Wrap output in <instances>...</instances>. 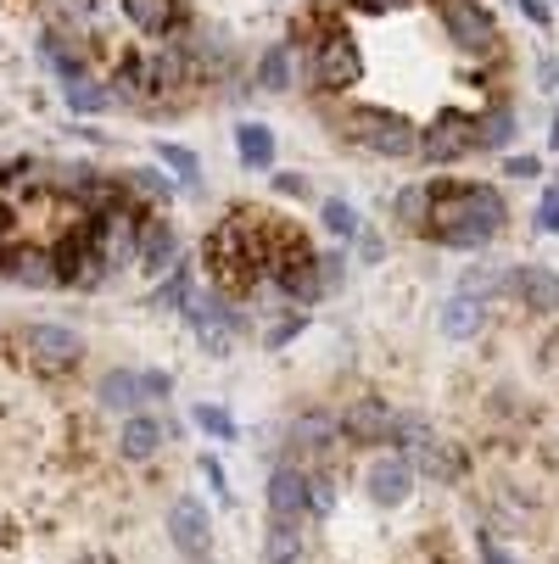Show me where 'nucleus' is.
<instances>
[{
    "mask_svg": "<svg viewBox=\"0 0 559 564\" xmlns=\"http://www.w3.org/2000/svg\"><path fill=\"white\" fill-rule=\"evenodd\" d=\"M347 123H353L358 145H369L380 156H420V123H409L404 112H391V107H358Z\"/></svg>",
    "mask_w": 559,
    "mask_h": 564,
    "instance_id": "nucleus-1",
    "label": "nucleus"
},
{
    "mask_svg": "<svg viewBox=\"0 0 559 564\" xmlns=\"http://www.w3.org/2000/svg\"><path fill=\"white\" fill-rule=\"evenodd\" d=\"M364 78V51L347 29H331V34H319L313 40V85L319 90H353Z\"/></svg>",
    "mask_w": 559,
    "mask_h": 564,
    "instance_id": "nucleus-2",
    "label": "nucleus"
},
{
    "mask_svg": "<svg viewBox=\"0 0 559 564\" xmlns=\"http://www.w3.org/2000/svg\"><path fill=\"white\" fill-rule=\"evenodd\" d=\"M464 151H475V123L464 112H437L426 129H420V156L426 163H459Z\"/></svg>",
    "mask_w": 559,
    "mask_h": 564,
    "instance_id": "nucleus-3",
    "label": "nucleus"
},
{
    "mask_svg": "<svg viewBox=\"0 0 559 564\" xmlns=\"http://www.w3.org/2000/svg\"><path fill=\"white\" fill-rule=\"evenodd\" d=\"M364 492H369V503H375V509H404V503L415 498V464H409L404 453L375 458V464H369V475H364Z\"/></svg>",
    "mask_w": 559,
    "mask_h": 564,
    "instance_id": "nucleus-4",
    "label": "nucleus"
},
{
    "mask_svg": "<svg viewBox=\"0 0 559 564\" xmlns=\"http://www.w3.org/2000/svg\"><path fill=\"white\" fill-rule=\"evenodd\" d=\"M442 23H448V40L464 45V51H493L498 45V23L487 18L482 0H442Z\"/></svg>",
    "mask_w": 559,
    "mask_h": 564,
    "instance_id": "nucleus-5",
    "label": "nucleus"
},
{
    "mask_svg": "<svg viewBox=\"0 0 559 564\" xmlns=\"http://www.w3.org/2000/svg\"><path fill=\"white\" fill-rule=\"evenodd\" d=\"M169 536H174V547L185 553V558H207V547H213V514H207V503L202 498H174V509H169Z\"/></svg>",
    "mask_w": 559,
    "mask_h": 564,
    "instance_id": "nucleus-6",
    "label": "nucleus"
},
{
    "mask_svg": "<svg viewBox=\"0 0 559 564\" xmlns=\"http://www.w3.org/2000/svg\"><path fill=\"white\" fill-rule=\"evenodd\" d=\"M23 347H29V358L40 369H73L78 358H85V336L67 330V325H29Z\"/></svg>",
    "mask_w": 559,
    "mask_h": 564,
    "instance_id": "nucleus-7",
    "label": "nucleus"
},
{
    "mask_svg": "<svg viewBox=\"0 0 559 564\" xmlns=\"http://www.w3.org/2000/svg\"><path fill=\"white\" fill-rule=\"evenodd\" d=\"M269 520H280V525H302L308 520V475L297 464L269 469Z\"/></svg>",
    "mask_w": 559,
    "mask_h": 564,
    "instance_id": "nucleus-8",
    "label": "nucleus"
},
{
    "mask_svg": "<svg viewBox=\"0 0 559 564\" xmlns=\"http://www.w3.org/2000/svg\"><path fill=\"white\" fill-rule=\"evenodd\" d=\"M504 285L520 296V307H531V313H559V274H553V269L520 263V269L504 274Z\"/></svg>",
    "mask_w": 559,
    "mask_h": 564,
    "instance_id": "nucleus-9",
    "label": "nucleus"
},
{
    "mask_svg": "<svg viewBox=\"0 0 559 564\" xmlns=\"http://www.w3.org/2000/svg\"><path fill=\"white\" fill-rule=\"evenodd\" d=\"M342 436L358 442V447L386 442V436H391V409H386L380 397H358V402H347V409H342Z\"/></svg>",
    "mask_w": 559,
    "mask_h": 564,
    "instance_id": "nucleus-10",
    "label": "nucleus"
},
{
    "mask_svg": "<svg viewBox=\"0 0 559 564\" xmlns=\"http://www.w3.org/2000/svg\"><path fill=\"white\" fill-rule=\"evenodd\" d=\"M96 402H101V409H112V414H140V402H146V375H140V369H112V375H101Z\"/></svg>",
    "mask_w": 559,
    "mask_h": 564,
    "instance_id": "nucleus-11",
    "label": "nucleus"
},
{
    "mask_svg": "<svg viewBox=\"0 0 559 564\" xmlns=\"http://www.w3.org/2000/svg\"><path fill=\"white\" fill-rule=\"evenodd\" d=\"M163 420L157 414H129L123 420V431H118V453L129 458V464H146V458H157V447H163Z\"/></svg>",
    "mask_w": 559,
    "mask_h": 564,
    "instance_id": "nucleus-12",
    "label": "nucleus"
},
{
    "mask_svg": "<svg viewBox=\"0 0 559 564\" xmlns=\"http://www.w3.org/2000/svg\"><path fill=\"white\" fill-rule=\"evenodd\" d=\"M415 469H426V480H437V487H453V480L464 475V458H459L453 442H442V436L426 431V442L415 447Z\"/></svg>",
    "mask_w": 559,
    "mask_h": 564,
    "instance_id": "nucleus-13",
    "label": "nucleus"
},
{
    "mask_svg": "<svg viewBox=\"0 0 559 564\" xmlns=\"http://www.w3.org/2000/svg\"><path fill=\"white\" fill-rule=\"evenodd\" d=\"M482 325H487V302L482 296H448V307H442V336H453V341H470V336H482Z\"/></svg>",
    "mask_w": 559,
    "mask_h": 564,
    "instance_id": "nucleus-14",
    "label": "nucleus"
},
{
    "mask_svg": "<svg viewBox=\"0 0 559 564\" xmlns=\"http://www.w3.org/2000/svg\"><path fill=\"white\" fill-rule=\"evenodd\" d=\"M235 151H241V163L247 169H275V129L269 123H258V118H247L241 129H235Z\"/></svg>",
    "mask_w": 559,
    "mask_h": 564,
    "instance_id": "nucleus-15",
    "label": "nucleus"
},
{
    "mask_svg": "<svg viewBox=\"0 0 559 564\" xmlns=\"http://www.w3.org/2000/svg\"><path fill=\"white\" fill-rule=\"evenodd\" d=\"M146 269H180L174 263V229L163 224V218H146L140 224V252H135Z\"/></svg>",
    "mask_w": 559,
    "mask_h": 564,
    "instance_id": "nucleus-16",
    "label": "nucleus"
},
{
    "mask_svg": "<svg viewBox=\"0 0 559 564\" xmlns=\"http://www.w3.org/2000/svg\"><path fill=\"white\" fill-rule=\"evenodd\" d=\"M336 431H342V420L325 414V409H308V414L291 420V442H297V447H331Z\"/></svg>",
    "mask_w": 559,
    "mask_h": 564,
    "instance_id": "nucleus-17",
    "label": "nucleus"
},
{
    "mask_svg": "<svg viewBox=\"0 0 559 564\" xmlns=\"http://www.w3.org/2000/svg\"><path fill=\"white\" fill-rule=\"evenodd\" d=\"M0 274L23 280V285H62V280H56V258H45V252H18V258L0 263Z\"/></svg>",
    "mask_w": 559,
    "mask_h": 564,
    "instance_id": "nucleus-18",
    "label": "nucleus"
},
{
    "mask_svg": "<svg viewBox=\"0 0 559 564\" xmlns=\"http://www.w3.org/2000/svg\"><path fill=\"white\" fill-rule=\"evenodd\" d=\"M264 558H269V564H302V531L269 520V531H264Z\"/></svg>",
    "mask_w": 559,
    "mask_h": 564,
    "instance_id": "nucleus-19",
    "label": "nucleus"
},
{
    "mask_svg": "<svg viewBox=\"0 0 559 564\" xmlns=\"http://www.w3.org/2000/svg\"><path fill=\"white\" fill-rule=\"evenodd\" d=\"M291 73H297L291 45H269V51L258 56V85H264V90H286V85H291Z\"/></svg>",
    "mask_w": 559,
    "mask_h": 564,
    "instance_id": "nucleus-20",
    "label": "nucleus"
},
{
    "mask_svg": "<svg viewBox=\"0 0 559 564\" xmlns=\"http://www.w3.org/2000/svg\"><path fill=\"white\" fill-rule=\"evenodd\" d=\"M515 140V112L509 107H493L482 123H475V151H504Z\"/></svg>",
    "mask_w": 559,
    "mask_h": 564,
    "instance_id": "nucleus-21",
    "label": "nucleus"
},
{
    "mask_svg": "<svg viewBox=\"0 0 559 564\" xmlns=\"http://www.w3.org/2000/svg\"><path fill=\"white\" fill-rule=\"evenodd\" d=\"M123 12L146 34H169L174 29V7H169V0H123Z\"/></svg>",
    "mask_w": 559,
    "mask_h": 564,
    "instance_id": "nucleus-22",
    "label": "nucleus"
},
{
    "mask_svg": "<svg viewBox=\"0 0 559 564\" xmlns=\"http://www.w3.org/2000/svg\"><path fill=\"white\" fill-rule=\"evenodd\" d=\"M319 218H325V229H331L336 240H358V235H364L358 207H353V202H342V196H331L325 207H319Z\"/></svg>",
    "mask_w": 559,
    "mask_h": 564,
    "instance_id": "nucleus-23",
    "label": "nucleus"
},
{
    "mask_svg": "<svg viewBox=\"0 0 559 564\" xmlns=\"http://www.w3.org/2000/svg\"><path fill=\"white\" fill-rule=\"evenodd\" d=\"M62 96H67V107H73V112H101V107L112 101V90H107V85H96L90 73H85V78H73V85H62Z\"/></svg>",
    "mask_w": 559,
    "mask_h": 564,
    "instance_id": "nucleus-24",
    "label": "nucleus"
},
{
    "mask_svg": "<svg viewBox=\"0 0 559 564\" xmlns=\"http://www.w3.org/2000/svg\"><path fill=\"white\" fill-rule=\"evenodd\" d=\"M196 431L213 442H235V414L218 409V402H196Z\"/></svg>",
    "mask_w": 559,
    "mask_h": 564,
    "instance_id": "nucleus-25",
    "label": "nucleus"
},
{
    "mask_svg": "<svg viewBox=\"0 0 559 564\" xmlns=\"http://www.w3.org/2000/svg\"><path fill=\"white\" fill-rule=\"evenodd\" d=\"M157 163H169L180 174V185H196L202 180V156L191 145H157Z\"/></svg>",
    "mask_w": 559,
    "mask_h": 564,
    "instance_id": "nucleus-26",
    "label": "nucleus"
},
{
    "mask_svg": "<svg viewBox=\"0 0 559 564\" xmlns=\"http://www.w3.org/2000/svg\"><path fill=\"white\" fill-rule=\"evenodd\" d=\"M191 302V269H169V280L151 291V307H180Z\"/></svg>",
    "mask_w": 559,
    "mask_h": 564,
    "instance_id": "nucleus-27",
    "label": "nucleus"
},
{
    "mask_svg": "<svg viewBox=\"0 0 559 564\" xmlns=\"http://www.w3.org/2000/svg\"><path fill=\"white\" fill-rule=\"evenodd\" d=\"M336 509V487L325 475H308V520H325Z\"/></svg>",
    "mask_w": 559,
    "mask_h": 564,
    "instance_id": "nucleus-28",
    "label": "nucleus"
},
{
    "mask_svg": "<svg viewBox=\"0 0 559 564\" xmlns=\"http://www.w3.org/2000/svg\"><path fill=\"white\" fill-rule=\"evenodd\" d=\"M397 218L404 224H426V185H409V191H397Z\"/></svg>",
    "mask_w": 559,
    "mask_h": 564,
    "instance_id": "nucleus-29",
    "label": "nucleus"
},
{
    "mask_svg": "<svg viewBox=\"0 0 559 564\" xmlns=\"http://www.w3.org/2000/svg\"><path fill=\"white\" fill-rule=\"evenodd\" d=\"M135 185H140L146 196H157V202H174V191H180L169 174H157V169H135Z\"/></svg>",
    "mask_w": 559,
    "mask_h": 564,
    "instance_id": "nucleus-30",
    "label": "nucleus"
},
{
    "mask_svg": "<svg viewBox=\"0 0 559 564\" xmlns=\"http://www.w3.org/2000/svg\"><path fill=\"white\" fill-rule=\"evenodd\" d=\"M475 553H482V564H515V553L493 531H475Z\"/></svg>",
    "mask_w": 559,
    "mask_h": 564,
    "instance_id": "nucleus-31",
    "label": "nucleus"
},
{
    "mask_svg": "<svg viewBox=\"0 0 559 564\" xmlns=\"http://www.w3.org/2000/svg\"><path fill=\"white\" fill-rule=\"evenodd\" d=\"M537 229L559 235V185H548V191H542V202H537Z\"/></svg>",
    "mask_w": 559,
    "mask_h": 564,
    "instance_id": "nucleus-32",
    "label": "nucleus"
},
{
    "mask_svg": "<svg viewBox=\"0 0 559 564\" xmlns=\"http://www.w3.org/2000/svg\"><path fill=\"white\" fill-rule=\"evenodd\" d=\"M169 391H174V375H169V369H146V402H151V397L163 402Z\"/></svg>",
    "mask_w": 559,
    "mask_h": 564,
    "instance_id": "nucleus-33",
    "label": "nucleus"
},
{
    "mask_svg": "<svg viewBox=\"0 0 559 564\" xmlns=\"http://www.w3.org/2000/svg\"><path fill=\"white\" fill-rule=\"evenodd\" d=\"M342 263H347L342 252H331V258H319V280H325V291H331V285H342V274H347Z\"/></svg>",
    "mask_w": 559,
    "mask_h": 564,
    "instance_id": "nucleus-34",
    "label": "nucleus"
},
{
    "mask_svg": "<svg viewBox=\"0 0 559 564\" xmlns=\"http://www.w3.org/2000/svg\"><path fill=\"white\" fill-rule=\"evenodd\" d=\"M302 325H308V318H286V325H275V330L264 336V347H286L291 336H302Z\"/></svg>",
    "mask_w": 559,
    "mask_h": 564,
    "instance_id": "nucleus-35",
    "label": "nucleus"
},
{
    "mask_svg": "<svg viewBox=\"0 0 559 564\" xmlns=\"http://www.w3.org/2000/svg\"><path fill=\"white\" fill-rule=\"evenodd\" d=\"M504 174H515V180H537V156H531V151L509 156V163H504Z\"/></svg>",
    "mask_w": 559,
    "mask_h": 564,
    "instance_id": "nucleus-36",
    "label": "nucleus"
},
{
    "mask_svg": "<svg viewBox=\"0 0 559 564\" xmlns=\"http://www.w3.org/2000/svg\"><path fill=\"white\" fill-rule=\"evenodd\" d=\"M202 475H207V480H213V492H218V498H224V503H229V487H224V464H218V458H213V453H207V458H202Z\"/></svg>",
    "mask_w": 559,
    "mask_h": 564,
    "instance_id": "nucleus-37",
    "label": "nucleus"
},
{
    "mask_svg": "<svg viewBox=\"0 0 559 564\" xmlns=\"http://www.w3.org/2000/svg\"><path fill=\"white\" fill-rule=\"evenodd\" d=\"M275 191H286V196H308V180H302V174H275Z\"/></svg>",
    "mask_w": 559,
    "mask_h": 564,
    "instance_id": "nucleus-38",
    "label": "nucleus"
},
{
    "mask_svg": "<svg viewBox=\"0 0 559 564\" xmlns=\"http://www.w3.org/2000/svg\"><path fill=\"white\" fill-rule=\"evenodd\" d=\"M358 252H364L369 263H380V252H386V247H380V235H369V229H364V235H358Z\"/></svg>",
    "mask_w": 559,
    "mask_h": 564,
    "instance_id": "nucleus-39",
    "label": "nucleus"
},
{
    "mask_svg": "<svg viewBox=\"0 0 559 564\" xmlns=\"http://www.w3.org/2000/svg\"><path fill=\"white\" fill-rule=\"evenodd\" d=\"M520 7H526L531 23H548V7H542V0H520Z\"/></svg>",
    "mask_w": 559,
    "mask_h": 564,
    "instance_id": "nucleus-40",
    "label": "nucleus"
},
{
    "mask_svg": "<svg viewBox=\"0 0 559 564\" xmlns=\"http://www.w3.org/2000/svg\"><path fill=\"white\" fill-rule=\"evenodd\" d=\"M7 235H12V207L0 202V240H7Z\"/></svg>",
    "mask_w": 559,
    "mask_h": 564,
    "instance_id": "nucleus-41",
    "label": "nucleus"
},
{
    "mask_svg": "<svg viewBox=\"0 0 559 564\" xmlns=\"http://www.w3.org/2000/svg\"><path fill=\"white\" fill-rule=\"evenodd\" d=\"M264 564H269V558H264Z\"/></svg>",
    "mask_w": 559,
    "mask_h": 564,
    "instance_id": "nucleus-42",
    "label": "nucleus"
},
{
    "mask_svg": "<svg viewBox=\"0 0 559 564\" xmlns=\"http://www.w3.org/2000/svg\"><path fill=\"white\" fill-rule=\"evenodd\" d=\"M202 564H207V558H202Z\"/></svg>",
    "mask_w": 559,
    "mask_h": 564,
    "instance_id": "nucleus-43",
    "label": "nucleus"
}]
</instances>
